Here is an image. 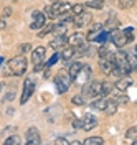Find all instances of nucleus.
Listing matches in <instances>:
<instances>
[{
	"label": "nucleus",
	"instance_id": "nucleus-5",
	"mask_svg": "<svg viewBox=\"0 0 137 145\" xmlns=\"http://www.w3.org/2000/svg\"><path fill=\"white\" fill-rule=\"evenodd\" d=\"M33 91H35V82H33V79L31 78L25 79V82H23V91H22V97H20V104L28 102V99L33 94Z\"/></svg>",
	"mask_w": 137,
	"mask_h": 145
},
{
	"label": "nucleus",
	"instance_id": "nucleus-20",
	"mask_svg": "<svg viewBox=\"0 0 137 145\" xmlns=\"http://www.w3.org/2000/svg\"><path fill=\"white\" fill-rule=\"evenodd\" d=\"M117 107H119V104L116 102V99H111L109 102H108V107H106L104 112H106L108 116H114V114L117 112Z\"/></svg>",
	"mask_w": 137,
	"mask_h": 145
},
{
	"label": "nucleus",
	"instance_id": "nucleus-28",
	"mask_svg": "<svg viewBox=\"0 0 137 145\" xmlns=\"http://www.w3.org/2000/svg\"><path fill=\"white\" fill-rule=\"evenodd\" d=\"M127 61H129V64L134 68V71L137 69V51L136 53H127Z\"/></svg>",
	"mask_w": 137,
	"mask_h": 145
},
{
	"label": "nucleus",
	"instance_id": "nucleus-33",
	"mask_svg": "<svg viewBox=\"0 0 137 145\" xmlns=\"http://www.w3.org/2000/svg\"><path fill=\"white\" fill-rule=\"evenodd\" d=\"M71 102H73L74 106H83V104H84V96H74L73 99H71Z\"/></svg>",
	"mask_w": 137,
	"mask_h": 145
},
{
	"label": "nucleus",
	"instance_id": "nucleus-8",
	"mask_svg": "<svg viewBox=\"0 0 137 145\" xmlns=\"http://www.w3.org/2000/svg\"><path fill=\"white\" fill-rule=\"evenodd\" d=\"M91 20H92V15L89 12H83L81 15H74L73 25L76 28H83V27H86L88 23H91Z\"/></svg>",
	"mask_w": 137,
	"mask_h": 145
},
{
	"label": "nucleus",
	"instance_id": "nucleus-26",
	"mask_svg": "<svg viewBox=\"0 0 137 145\" xmlns=\"http://www.w3.org/2000/svg\"><path fill=\"white\" fill-rule=\"evenodd\" d=\"M134 3H136V0H119V8L129 10L134 7Z\"/></svg>",
	"mask_w": 137,
	"mask_h": 145
},
{
	"label": "nucleus",
	"instance_id": "nucleus-34",
	"mask_svg": "<svg viewBox=\"0 0 137 145\" xmlns=\"http://www.w3.org/2000/svg\"><path fill=\"white\" fill-rule=\"evenodd\" d=\"M114 99H116V102H117L119 106H121V104H126V102H127V97H126V96H122V94H116V96H114Z\"/></svg>",
	"mask_w": 137,
	"mask_h": 145
},
{
	"label": "nucleus",
	"instance_id": "nucleus-9",
	"mask_svg": "<svg viewBox=\"0 0 137 145\" xmlns=\"http://www.w3.org/2000/svg\"><path fill=\"white\" fill-rule=\"evenodd\" d=\"M96 127H98V117H96V116L88 114V116L83 117V129H84L86 132H91L92 129H96Z\"/></svg>",
	"mask_w": 137,
	"mask_h": 145
},
{
	"label": "nucleus",
	"instance_id": "nucleus-25",
	"mask_svg": "<svg viewBox=\"0 0 137 145\" xmlns=\"http://www.w3.org/2000/svg\"><path fill=\"white\" fill-rule=\"evenodd\" d=\"M117 27H119V20H116L114 17H111L109 22H106V25H104V28H106V30H109V31L116 30Z\"/></svg>",
	"mask_w": 137,
	"mask_h": 145
},
{
	"label": "nucleus",
	"instance_id": "nucleus-10",
	"mask_svg": "<svg viewBox=\"0 0 137 145\" xmlns=\"http://www.w3.org/2000/svg\"><path fill=\"white\" fill-rule=\"evenodd\" d=\"M89 76H91V68H89L88 64H84V66H83V69L79 71V74L74 78V81L79 82V84H84V82L89 81Z\"/></svg>",
	"mask_w": 137,
	"mask_h": 145
},
{
	"label": "nucleus",
	"instance_id": "nucleus-7",
	"mask_svg": "<svg viewBox=\"0 0 137 145\" xmlns=\"http://www.w3.org/2000/svg\"><path fill=\"white\" fill-rule=\"evenodd\" d=\"M25 144L28 145H40L41 144V137H40V130L37 127H30L25 135Z\"/></svg>",
	"mask_w": 137,
	"mask_h": 145
},
{
	"label": "nucleus",
	"instance_id": "nucleus-17",
	"mask_svg": "<svg viewBox=\"0 0 137 145\" xmlns=\"http://www.w3.org/2000/svg\"><path fill=\"white\" fill-rule=\"evenodd\" d=\"M101 94H102V82L101 81H92L89 97H98V96H101Z\"/></svg>",
	"mask_w": 137,
	"mask_h": 145
},
{
	"label": "nucleus",
	"instance_id": "nucleus-36",
	"mask_svg": "<svg viewBox=\"0 0 137 145\" xmlns=\"http://www.w3.org/2000/svg\"><path fill=\"white\" fill-rule=\"evenodd\" d=\"M27 51H30V45H28V43L20 46V53H27Z\"/></svg>",
	"mask_w": 137,
	"mask_h": 145
},
{
	"label": "nucleus",
	"instance_id": "nucleus-1",
	"mask_svg": "<svg viewBox=\"0 0 137 145\" xmlns=\"http://www.w3.org/2000/svg\"><path fill=\"white\" fill-rule=\"evenodd\" d=\"M73 5H69L68 2H58V3H50L45 7V13L46 17L50 18H56V17H61L63 13H66L68 10H71Z\"/></svg>",
	"mask_w": 137,
	"mask_h": 145
},
{
	"label": "nucleus",
	"instance_id": "nucleus-15",
	"mask_svg": "<svg viewBox=\"0 0 137 145\" xmlns=\"http://www.w3.org/2000/svg\"><path fill=\"white\" fill-rule=\"evenodd\" d=\"M68 45L74 46V48H79V46L84 45V36L79 35V33H73V35L68 38Z\"/></svg>",
	"mask_w": 137,
	"mask_h": 145
},
{
	"label": "nucleus",
	"instance_id": "nucleus-35",
	"mask_svg": "<svg viewBox=\"0 0 137 145\" xmlns=\"http://www.w3.org/2000/svg\"><path fill=\"white\" fill-rule=\"evenodd\" d=\"M102 28H104V27H102L101 23H94V25L91 27V30H92V31H102Z\"/></svg>",
	"mask_w": 137,
	"mask_h": 145
},
{
	"label": "nucleus",
	"instance_id": "nucleus-4",
	"mask_svg": "<svg viewBox=\"0 0 137 145\" xmlns=\"http://www.w3.org/2000/svg\"><path fill=\"white\" fill-rule=\"evenodd\" d=\"M69 79H73V78L69 76V72H68V74H64L63 71L55 78V81H53V82H55V86H56L58 94H64V92L68 91V88H69Z\"/></svg>",
	"mask_w": 137,
	"mask_h": 145
},
{
	"label": "nucleus",
	"instance_id": "nucleus-18",
	"mask_svg": "<svg viewBox=\"0 0 137 145\" xmlns=\"http://www.w3.org/2000/svg\"><path fill=\"white\" fill-rule=\"evenodd\" d=\"M108 102H109V101L106 99L104 96H101L99 99H96V101H92V102H91V107L98 109V110H106V107H108Z\"/></svg>",
	"mask_w": 137,
	"mask_h": 145
},
{
	"label": "nucleus",
	"instance_id": "nucleus-46",
	"mask_svg": "<svg viewBox=\"0 0 137 145\" xmlns=\"http://www.w3.org/2000/svg\"><path fill=\"white\" fill-rule=\"evenodd\" d=\"M136 71H137V69H136Z\"/></svg>",
	"mask_w": 137,
	"mask_h": 145
},
{
	"label": "nucleus",
	"instance_id": "nucleus-29",
	"mask_svg": "<svg viewBox=\"0 0 137 145\" xmlns=\"http://www.w3.org/2000/svg\"><path fill=\"white\" fill-rule=\"evenodd\" d=\"M84 7H86V3H76V5H73V7H71V12H73L74 15H81L83 12H86V10H84Z\"/></svg>",
	"mask_w": 137,
	"mask_h": 145
},
{
	"label": "nucleus",
	"instance_id": "nucleus-30",
	"mask_svg": "<svg viewBox=\"0 0 137 145\" xmlns=\"http://www.w3.org/2000/svg\"><path fill=\"white\" fill-rule=\"evenodd\" d=\"M112 88H114V86H112L111 82H102V94H101V96L108 97L111 92H112Z\"/></svg>",
	"mask_w": 137,
	"mask_h": 145
},
{
	"label": "nucleus",
	"instance_id": "nucleus-6",
	"mask_svg": "<svg viewBox=\"0 0 137 145\" xmlns=\"http://www.w3.org/2000/svg\"><path fill=\"white\" fill-rule=\"evenodd\" d=\"M45 17H46L45 12H38V10H35V12L31 13V23H30V28H31V30H40V28H43V25H45Z\"/></svg>",
	"mask_w": 137,
	"mask_h": 145
},
{
	"label": "nucleus",
	"instance_id": "nucleus-41",
	"mask_svg": "<svg viewBox=\"0 0 137 145\" xmlns=\"http://www.w3.org/2000/svg\"><path fill=\"white\" fill-rule=\"evenodd\" d=\"M124 31H126L127 35H134V28H132V27H127V28H124Z\"/></svg>",
	"mask_w": 137,
	"mask_h": 145
},
{
	"label": "nucleus",
	"instance_id": "nucleus-12",
	"mask_svg": "<svg viewBox=\"0 0 137 145\" xmlns=\"http://www.w3.org/2000/svg\"><path fill=\"white\" fill-rule=\"evenodd\" d=\"M43 59H45V48L43 46H38V48L33 50V53H31V61L37 66V64L43 63Z\"/></svg>",
	"mask_w": 137,
	"mask_h": 145
},
{
	"label": "nucleus",
	"instance_id": "nucleus-31",
	"mask_svg": "<svg viewBox=\"0 0 137 145\" xmlns=\"http://www.w3.org/2000/svg\"><path fill=\"white\" fill-rule=\"evenodd\" d=\"M55 30H56V25H55V23H48V25L45 27V30L40 33V36H45L46 33H50V31H55Z\"/></svg>",
	"mask_w": 137,
	"mask_h": 145
},
{
	"label": "nucleus",
	"instance_id": "nucleus-39",
	"mask_svg": "<svg viewBox=\"0 0 137 145\" xmlns=\"http://www.w3.org/2000/svg\"><path fill=\"white\" fill-rule=\"evenodd\" d=\"M15 130H17L15 127H9V129H5V130H3V135H10L9 132H15Z\"/></svg>",
	"mask_w": 137,
	"mask_h": 145
},
{
	"label": "nucleus",
	"instance_id": "nucleus-2",
	"mask_svg": "<svg viewBox=\"0 0 137 145\" xmlns=\"http://www.w3.org/2000/svg\"><path fill=\"white\" fill-rule=\"evenodd\" d=\"M27 66H28L27 59H25V56H22V54L12 58L9 61V68H10V71H12L13 76H23L25 71H27Z\"/></svg>",
	"mask_w": 137,
	"mask_h": 145
},
{
	"label": "nucleus",
	"instance_id": "nucleus-42",
	"mask_svg": "<svg viewBox=\"0 0 137 145\" xmlns=\"http://www.w3.org/2000/svg\"><path fill=\"white\" fill-rule=\"evenodd\" d=\"M13 97H15V92H13V91H12V92H10L9 96H7V97H5V99H7V101H13Z\"/></svg>",
	"mask_w": 137,
	"mask_h": 145
},
{
	"label": "nucleus",
	"instance_id": "nucleus-27",
	"mask_svg": "<svg viewBox=\"0 0 137 145\" xmlns=\"http://www.w3.org/2000/svg\"><path fill=\"white\" fill-rule=\"evenodd\" d=\"M134 138H137V125L127 129V132H126V140H130L132 142Z\"/></svg>",
	"mask_w": 137,
	"mask_h": 145
},
{
	"label": "nucleus",
	"instance_id": "nucleus-40",
	"mask_svg": "<svg viewBox=\"0 0 137 145\" xmlns=\"http://www.w3.org/2000/svg\"><path fill=\"white\" fill-rule=\"evenodd\" d=\"M55 144H64V145H66V144H68V140L60 137V138H56V140H55Z\"/></svg>",
	"mask_w": 137,
	"mask_h": 145
},
{
	"label": "nucleus",
	"instance_id": "nucleus-38",
	"mask_svg": "<svg viewBox=\"0 0 137 145\" xmlns=\"http://www.w3.org/2000/svg\"><path fill=\"white\" fill-rule=\"evenodd\" d=\"M73 127H74V129H79V127H83V119H81V120H74Z\"/></svg>",
	"mask_w": 137,
	"mask_h": 145
},
{
	"label": "nucleus",
	"instance_id": "nucleus-21",
	"mask_svg": "<svg viewBox=\"0 0 137 145\" xmlns=\"http://www.w3.org/2000/svg\"><path fill=\"white\" fill-rule=\"evenodd\" d=\"M104 2H106V0H88V2H86V7L101 10L102 7H104Z\"/></svg>",
	"mask_w": 137,
	"mask_h": 145
},
{
	"label": "nucleus",
	"instance_id": "nucleus-43",
	"mask_svg": "<svg viewBox=\"0 0 137 145\" xmlns=\"http://www.w3.org/2000/svg\"><path fill=\"white\" fill-rule=\"evenodd\" d=\"M48 2H50V3H58L60 0H48Z\"/></svg>",
	"mask_w": 137,
	"mask_h": 145
},
{
	"label": "nucleus",
	"instance_id": "nucleus-14",
	"mask_svg": "<svg viewBox=\"0 0 137 145\" xmlns=\"http://www.w3.org/2000/svg\"><path fill=\"white\" fill-rule=\"evenodd\" d=\"M76 53H78V48L68 45V46H64L63 50L60 51V56H61V59H63V61H68V59H71Z\"/></svg>",
	"mask_w": 137,
	"mask_h": 145
},
{
	"label": "nucleus",
	"instance_id": "nucleus-11",
	"mask_svg": "<svg viewBox=\"0 0 137 145\" xmlns=\"http://www.w3.org/2000/svg\"><path fill=\"white\" fill-rule=\"evenodd\" d=\"M132 79L129 78V76H124V78H121V79H117L116 81V89L119 91V92H126V91L132 86Z\"/></svg>",
	"mask_w": 137,
	"mask_h": 145
},
{
	"label": "nucleus",
	"instance_id": "nucleus-44",
	"mask_svg": "<svg viewBox=\"0 0 137 145\" xmlns=\"http://www.w3.org/2000/svg\"><path fill=\"white\" fill-rule=\"evenodd\" d=\"M132 144H134V145H137V138H134V140H132Z\"/></svg>",
	"mask_w": 137,
	"mask_h": 145
},
{
	"label": "nucleus",
	"instance_id": "nucleus-32",
	"mask_svg": "<svg viewBox=\"0 0 137 145\" xmlns=\"http://www.w3.org/2000/svg\"><path fill=\"white\" fill-rule=\"evenodd\" d=\"M58 59H61V56H60V53H56V54H53L48 61H46V68H50V66H53V64L58 61Z\"/></svg>",
	"mask_w": 137,
	"mask_h": 145
},
{
	"label": "nucleus",
	"instance_id": "nucleus-23",
	"mask_svg": "<svg viewBox=\"0 0 137 145\" xmlns=\"http://www.w3.org/2000/svg\"><path fill=\"white\" fill-rule=\"evenodd\" d=\"M112 53H114V51H111L109 46L106 45V43L101 46L99 50H98V54H99V58H109V56H111Z\"/></svg>",
	"mask_w": 137,
	"mask_h": 145
},
{
	"label": "nucleus",
	"instance_id": "nucleus-19",
	"mask_svg": "<svg viewBox=\"0 0 137 145\" xmlns=\"http://www.w3.org/2000/svg\"><path fill=\"white\" fill-rule=\"evenodd\" d=\"M83 66H84V64L83 63H79V61H74V63H71V66H69V76H71V78H76V76H78V74H79V71H81L83 69Z\"/></svg>",
	"mask_w": 137,
	"mask_h": 145
},
{
	"label": "nucleus",
	"instance_id": "nucleus-37",
	"mask_svg": "<svg viewBox=\"0 0 137 145\" xmlns=\"http://www.w3.org/2000/svg\"><path fill=\"white\" fill-rule=\"evenodd\" d=\"M10 13H12V8H9V7H7V8H3L2 10V17L5 18V17H9Z\"/></svg>",
	"mask_w": 137,
	"mask_h": 145
},
{
	"label": "nucleus",
	"instance_id": "nucleus-22",
	"mask_svg": "<svg viewBox=\"0 0 137 145\" xmlns=\"http://www.w3.org/2000/svg\"><path fill=\"white\" fill-rule=\"evenodd\" d=\"M83 144L84 145H102L104 144V138H101V137H88L86 140H83Z\"/></svg>",
	"mask_w": 137,
	"mask_h": 145
},
{
	"label": "nucleus",
	"instance_id": "nucleus-24",
	"mask_svg": "<svg viewBox=\"0 0 137 145\" xmlns=\"http://www.w3.org/2000/svg\"><path fill=\"white\" fill-rule=\"evenodd\" d=\"M20 144H22V140H20V137L15 135V134L3 140V145H20Z\"/></svg>",
	"mask_w": 137,
	"mask_h": 145
},
{
	"label": "nucleus",
	"instance_id": "nucleus-16",
	"mask_svg": "<svg viewBox=\"0 0 137 145\" xmlns=\"http://www.w3.org/2000/svg\"><path fill=\"white\" fill-rule=\"evenodd\" d=\"M66 38H64V35H56L55 40L53 41H50V45H51V48H55V50H63L64 46H66Z\"/></svg>",
	"mask_w": 137,
	"mask_h": 145
},
{
	"label": "nucleus",
	"instance_id": "nucleus-45",
	"mask_svg": "<svg viewBox=\"0 0 137 145\" xmlns=\"http://www.w3.org/2000/svg\"><path fill=\"white\" fill-rule=\"evenodd\" d=\"M136 51H137V45H136Z\"/></svg>",
	"mask_w": 137,
	"mask_h": 145
},
{
	"label": "nucleus",
	"instance_id": "nucleus-13",
	"mask_svg": "<svg viewBox=\"0 0 137 145\" xmlns=\"http://www.w3.org/2000/svg\"><path fill=\"white\" fill-rule=\"evenodd\" d=\"M114 66H116V64L112 63L111 59H108V58H101L99 59V69H101V72H104L106 76L111 74V71L114 69Z\"/></svg>",
	"mask_w": 137,
	"mask_h": 145
},
{
	"label": "nucleus",
	"instance_id": "nucleus-3",
	"mask_svg": "<svg viewBox=\"0 0 137 145\" xmlns=\"http://www.w3.org/2000/svg\"><path fill=\"white\" fill-rule=\"evenodd\" d=\"M109 33H111V41L117 46V48H122L124 45H127L129 41L134 40V35H127L124 30H117L116 28V30H112Z\"/></svg>",
	"mask_w": 137,
	"mask_h": 145
}]
</instances>
